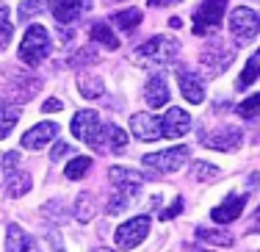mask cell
Instances as JSON below:
<instances>
[{
	"instance_id": "obj_1",
	"label": "cell",
	"mask_w": 260,
	"mask_h": 252,
	"mask_svg": "<svg viewBox=\"0 0 260 252\" xmlns=\"http://www.w3.org/2000/svg\"><path fill=\"white\" fill-rule=\"evenodd\" d=\"M180 53V42L172 36H152L150 42H144L141 47H136L133 61L141 67H166L177 58Z\"/></svg>"
},
{
	"instance_id": "obj_2",
	"label": "cell",
	"mask_w": 260,
	"mask_h": 252,
	"mask_svg": "<svg viewBox=\"0 0 260 252\" xmlns=\"http://www.w3.org/2000/svg\"><path fill=\"white\" fill-rule=\"evenodd\" d=\"M50 47H53L50 30L45 25H30L20 42V61L28 67H39L42 61L50 56Z\"/></svg>"
},
{
	"instance_id": "obj_3",
	"label": "cell",
	"mask_w": 260,
	"mask_h": 252,
	"mask_svg": "<svg viewBox=\"0 0 260 252\" xmlns=\"http://www.w3.org/2000/svg\"><path fill=\"white\" fill-rule=\"evenodd\" d=\"M70 128H72V136L91 144L94 150H105L108 147V141H105V125L100 122L97 111H78L72 116Z\"/></svg>"
},
{
	"instance_id": "obj_4",
	"label": "cell",
	"mask_w": 260,
	"mask_h": 252,
	"mask_svg": "<svg viewBox=\"0 0 260 252\" xmlns=\"http://www.w3.org/2000/svg\"><path fill=\"white\" fill-rule=\"evenodd\" d=\"M188 158V147H169V150H160V152H150L144 155V167L152 177L158 175H169V172H177Z\"/></svg>"
},
{
	"instance_id": "obj_5",
	"label": "cell",
	"mask_w": 260,
	"mask_h": 252,
	"mask_svg": "<svg viewBox=\"0 0 260 252\" xmlns=\"http://www.w3.org/2000/svg\"><path fill=\"white\" fill-rule=\"evenodd\" d=\"M230 30L238 45H249L252 39L260 34V17L257 11H252L249 6H238L230 11Z\"/></svg>"
},
{
	"instance_id": "obj_6",
	"label": "cell",
	"mask_w": 260,
	"mask_h": 252,
	"mask_svg": "<svg viewBox=\"0 0 260 252\" xmlns=\"http://www.w3.org/2000/svg\"><path fill=\"white\" fill-rule=\"evenodd\" d=\"M224 11H227V0H205V3H200V9L194 11V34L200 36L213 34L221 25V20H224Z\"/></svg>"
},
{
	"instance_id": "obj_7",
	"label": "cell",
	"mask_w": 260,
	"mask_h": 252,
	"mask_svg": "<svg viewBox=\"0 0 260 252\" xmlns=\"http://www.w3.org/2000/svg\"><path fill=\"white\" fill-rule=\"evenodd\" d=\"M147 233H150V216H133L130 222L116 227L114 244L119 249H133V247H139V244L147 238Z\"/></svg>"
},
{
	"instance_id": "obj_8",
	"label": "cell",
	"mask_w": 260,
	"mask_h": 252,
	"mask_svg": "<svg viewBox=\"0 0 260 252\" xmlns=\"http://www.w3.org/2000/svg\"><path fill=\"white\" fill-rule=\"evenodd\" d=\"M108 180L114 183L116 192L127 194V197H136L141 188V183H144V175H141L139 169H127V167H111L108 169Z\"/></svg>"
},
{
	"instance_id": "obj_9",
	"label": "cell",
	"mask_w": 260,
	"mask_h": 252,
	"mask_svg": "<svg viewBox=\"0 0 260 252\" xmlns=\"http://www.w3.org/2000/svg\"><path fill=\"white\" fill-rule=\"evenodd\" d=\"M130 133H133L139 141H158L164 139V131H160V119L152 114H133L130 116Z\"/></svg>"
},
{
	"instance_id": "obj_10",
	"label": "cell",
	"mask_w": 260,
	"mask_h": 252,
	"mask_svg": "<svg viewBox=\"0 0 260 252\" xmlns=\"http://www.w3.org/2000/svg\"><path fill=\"white\" fill-rule=\"evenodd\" d=\"M47 6H50V11H53L58 25H70V22H75L78 17L89 9L91 0H47Z\"/></svg>"
},
{
	"instance_id": "obj_11",
	"label": "cell",
	"mask_w": 260,
	"mask_h": 252,
	"mask_svg": "<svg viewBox=\"0 0 260 252\" xmlns=\"http://www.w3.org/2000/svg\"><path fill=\"white\" fill-rule=\"evenodd\" d=\"M241 141H244L241 128L224 125V128H219L213 136L205 139V147H210V150H219V152H235V150L241 147Z\"/></svg>"
},
{
	"instance_id": "obj_12",
	"label": "cell",
	"mask_w": 260,
	"mask_h": 252,
	"mask_svg": "<svg viewBox=\"0 0 260 252\" xmlns=\"http://www.w3.org/2000/svg\"><path fill=\"white\" fill-rule=\"evenodd\" d=\"M244 205H246V194H230L224 202H219V205L210 211V219H213L216 225H230L244 213Z\"/></svg>"
},
{
	"instance_id": "obj_13",
	"label": "cell",
	"mask_w": 260,
	"mask_h": 252,
	"mask_svg": "<svg viewBox=\"0 0 260 252\" xmlns=\"http://www.w3.org/2000/svg\"><path fill=\"white\" fill-rule=\"evenodd\" d=\"M200 61L208 67L210 72H224L227 67L233 64V50H230V47L221 45V39H219V42H210L205 50H202Z\"/></svg>"
},
{
	"instance_id": "obj_14",
	"label": "cell",
	"mask_w": 260,
	"mask_h": 252,
	"mask_svg": "<svg viewBox=\"0 0 260 252\" xmlns=\"http://www.w3.org/2000/svg\"><path fill=\"white\" fill-rule=\"evenodd\" d=\"M160 131L164 136L169 139H177V136H185L191 131V116L183 111V108H169L164 116H160Z\"/></svg>"
},
{
	"instance_id": "obj_15",
	"label": "cell",
	"mask_w": 260,
	"mask_h": 252,
	"mask_svg": "<svg viewBox=\"0 0 260 252\" xmlns=\"http://www.w3.org/2000/svg\"><path fill=\"white\" fill-rule=\"evenodd\" d=\"M55 136H58V125H55V122H39V125H34L25 136H22V147H25V150H42V147L50 144Z\"/></svg>"
},
{
	"instance_id": "obj_16",
	"label": "cell",
	"mask_w": 260,
	"mask_h": 252,
	"mask_svg": "<svg viewBox=\"0 0 260 252\" xmlns=\"http://www.w3.org/2000/svg\"><path fill=\"white\" fill-rule=\"evenodd\" d=\"M177 83H180V91L183 97L191 103V106H200L202 100H205V83H202V78L197 75V72H177Z\"/></svg>"
},
{
	"instance_id": "obj_17",
	"label": "cell",
	"mask_w": 260,
	"mask_h": 252,
	"mask_svg": "<svg viewBox=\"0 0 260 252\" xmlns=\"http://www.w3.org/2000/svg\"><path fill=\"white\" fill-rule=\"evenodd\" d=\"M144 100L150 108H164L169 103V83L164 75H152L144 86Z\"/></svg>"
},
{
	"instance_id": "obj_18",
	"label": "cell",
	"mask_w": 260,
	"mask_h": 252,
	"mask_svg": "<svg viewBox=\"0 0 260 252\" xmlns=\"http://www.w3.org/2000/svg\"><path fill=\"white\" fill-rule=\"evenodd\" d=\"M30 247H34V238L20 225H9V230H6V252H30Z\"/></svg>"
},
{
	"instance_id": "obj_19",
	"label": "cell",
	"mask_w": 260,
	"mask_h": 252,
	"mask_svg": "<svg viewBox=\"0 0 260 252\" xmlns=\"http://www.w3.org/2000/svg\"><path fill=\"white\" fill-rule=\"evenodd\" d=\"M17 122H20V106L0 100V139H9V133L14 131Z\"/></svg>"
},
{
	"instance_id": "obj_20",
	"label": "cell",
	"mask_w": 260,
	"mask_h": 252,
	"mask_svg": "<svg viewBox=\"0 0 260 252\" xmlns=\"http://www.w3.org/2000/svg\"><path fill=\"white\" fill-rule=\"evenodd\" d=\"M78 89H80V94H83L86 100H97V97H103L105 83H103V78H97V75H89V72H83V75L78 78Z\"/></svg>"
},
{
	"instance_id": "obj_21",
	"label": "cell",
	"mask_w": 260,
	"mask_h": 252,
	"mask_svg": "<svg viewBox=\"0 0 260 252\" xmlns=\"http://www.w3.org/2000/svg\"><path fill=\"white\" fill-rule=\"evenodd\" d=\"M197 238L213 244V247H230L233 244V236L227 230H219V227H197Z\"/></svg>"
},
{
	"instance_id": "obj_22",
	"label": "cell",
	"mask_w": 260,
	"mask_h": 252,
	"mask_svg": "<svg viewBox=\"0 0 260 252\" xmlns=\"http://www.w3.org/2000/svg\"><path fill=\"white\" fill-rule=\"evenodd\" d=\"M30 186H34V180H30L28 172H14V175H9V197H25L30 192Z\"/></svg>"
},
{
	"instance_id": "obj_23",
	"label": "cell",
	"mask_w": 260,
	"mask_h": 252,
	"mask_svg": "<svg viewBox=\"0 0 260 252\" xmlns=\"http://www.w3.org/2000/svg\"><path fill=\"white\" fill-rule=\"evenodd\" d=\"M91 39L100 42L108 50H116V47H119V39H116L114 30L108 28V22H94V25H91Z\"/></svg>"
},
{
	"instance_id": "obj_24",
	"label": "cell",
	"mask_w": 260,
	"mask_h": 252,
	"mask_svg": "<svg viewBox=\"0 0 260 252\" xmlns=\"http://www.w3.org/2000/svg\"><path fill=\"white\" fill-rule=\"evenodd\" d=\"M105 141H108V147L114 152H125L127 150V133L122 131L119 125H105Z\"/></svg>"
},
{
	"instance_id": "obj_25",
	"label": "cell",
	"mask_w": 260,
	"mask_h": 252,
	"mask_svg": "<svg viewBox=\"0 0 260 252\" xmlns=\"http://www.w3.org/2000/svg\"><path fill=\"white\" fill-rule=\"evenodd\" d=\"M75 219L78 222H91L94 219V197L89 192L78 194V202H75Z\"/></svg>"
},
{
	"instance_id": "obj_26",
	"label": "cell",
	"mask_w": 260,
	"mask_h": 252,
	"mask_svg": "<svg viewBox=\"0 0 260 252\" xmlns=\"http://www.w3.org/2000/svg\"><path fill=\"white\" fill-rule=\"evenodd\" d=\"M219 177V167L208 161H194L191 164V180H200V183H208V180H216Z\"/></svg>"
},
{
	"instance_id": "obj_27",
	"label": "cell",
	"mask_w": 260,
	"mask_h": 252,
	"mask_svg": "<svg viewBox=\"0 0 260 252\" xmlns=\"http://www.w3.org/2000/svg\"><path fill=\"white\" fill-rule=\"evenodd\" d=\"M89 169H91V158L80 155V158H72V161L67 164V167H64V175H67V180H80V177H83Z\"/></svg>"
},
{
	"instance_id": "obj_28",
	"label": "cell",
	"mask_w": 260,
	"mask_h": 252,
	"mask_svg": "<svg viewBox=\"0 0 260 252\" xmlns=\"http://www.w3.org/2000/svg\"><path fill=\"white\" fill-rule=\"evenodd\" d=\"M114 22H116L122 30H133V28H139V22H141V11H139V9L116 11V14H114Z\"/></svg>"
},
{
	"instance_id": "obj_29",
	"label": "cell",
	"mask_w": 260,
	"mask_h": 252,
	"mask_svg": "<svg viewBox=\"0 0 260 252\" xmlns=\"http://www.w3.org/2000/svg\"><path fill=\"white\" fill-rule=\"evenodd\" d=\"M11 34H14V22H11V9L0 6V50H3V47H9Z\"/></svg>"
},
{
	"instance_id": "obj_30",
	"label": "cell",
	"mask_w": 260,
	"mask_h": 252,
	"mask_svg": "<svg viewBox=\"0 0 260 252\" xmlns=\"http://www.w3.org/2000/svg\"><path fill=\"white\" fill-rule=\"evenodd\" d=\"M257 75H260L257 58H249V61H246V67H244V72H241V78L235 81V86H238V89H249V86L257 81Z\"/></svg>"
},
{
	"instance_id": "obj_31",
	"label": "cell",
	"mask_w": 260,
	"mask_h": 252,
	"mask_svg": "<svg viewBox=\"0 0 260 252\" xmlns=\"http://www.w3.org/2000/svg\"><path fill=\"white\" fill-rule=\"evenodd\" d=\"M130 200H133V197H127V194H122V192H114V197L105 202V211H108L111 216H114V213H122L130 205Z\"/></svg>"
},
{
	"instance_id": "obj_32",
	"label": "cell",
	"mask_w": 260,
	"mask_h": 252,
	"mask_svg": "<svg viewBox=\"0 0 260 252\" xmlns=\"http://www.w3.org/2000/svg\"><path fill=\"white\" fill-rule=\"evenodd\" d=\"M238 114L244 116V119H255V116H260V94H252L249 100H244L238 106Z\"/></svg>"
},
{
	"instance_id": "obj_33",
	"label": "cell",
	"mask_w": 260,
	"mask_h": 252,
	"mask_svg": "<svg viewBox=\"0 0 260 252\" xmlns=\"http://www.w3.org/2000/svg\"><path fill=\"white\" fill-rule=\"evenodd\" d=\"M42 6H45V0H22V3H20V20L25 22V20H30L34 14H39Z\"/></svg>"
},
{
	"instance_id": "obj_34",
	"label": "cell",
	"mask_w": 260,
	"mask_h": 252,
	"mask_svg": "<svg viewBox=\"0 0 260 252\" xmlns=\"http://www.w3.org/2000/svg\"><path fill=\"white\" fill-rule=\"evenodd\" d=\"M17 164H20V152H6L3 155V172L6 175H14Z\"/></svg>"
},
{
	"instance_id": "obj_35",
	"label": "cell",
	"mask_w": 260,
	"mask_h": 252,
	"mask_svg": "<svg viewBox=\"0 0 260 252\" xmlns=\"http://www.w3.org/2000/svg\"><path fill=\"white\" fill-rule=\"evenodd\" d=\"M97 58H100V56H97L91 47H83V50L78 53V58H72V64H94Z\"/></svg>"
},
{
	"instance_id": "obj_36",
	"label": "cell",
	"mask_w": 260,
	"mask_h": 252,
	"mask_svg": "<svg viewBox=\"0 0 260 252\" xmlns=\"http://www.w3.org/2000/svg\"><path fill=\"white\" fill-rule=\"evenodd\" d=\"M64 155H72V147H70V144H64V141H55V147H53L50 158H53V161H61Z\"/></svg>"
},
{
	"instance_id": "obj_37",
	"label": "cell",
	"mask_w": 260,
	"mask_h": 252,
	"mask_svg": "<svg viewBox=\"0 0 260 252\" xmlns=\"http://www.w3.org/2000/svg\"><path fill=\"white\" fill-rule=\"evenodd\" d=\"M180 211H183V200H180V197H177V200H175V205H169V208H166L164 213H160V219H164V222H169V219H175V216H177V213H180Z\"/></svg>"
},
{
	"instance_id": "obj_38",
	"label": "cell",
	"mask_w": 260,
	"mask_h": 252,
	"mask_svg": "<svg viewBox=\"0 0 260 252\" xmlns=\"http://www.w3.org/2000/svg\"><path fill=\"white\" fill-rule=\"evenodd\" d=\"M47 241L53 244V252H64V244H61V238L55 230H47Z\"/></svg>"
},
{
	"instance_id": "obj_39",
	"label": "cell",
	"mask_w": 260,
	"mask_h": 252,
	"mask_svg": "<svg viewBox=\"0 0 260 252\" xmlns=\"http://www.w3.org/2000/svg\"><path fill=\"white\" fill-rule=\"evenodd\" d=\"M61 108H64V103H61V100H55V97H50V100H47L45 106H42V111H45V114H50V111H61Z\"/></svg>"
},
{
	"instance_id": "obj_40",
	"label": "cell",
	"mask_w": 260,
	"mask_h": 252,
	"mask_svg": "<svg viewBox=\"0 0 260 252\" xmlns=\"http://www.w3.org/2000/svg\"><path fill=\"white\" fill-rule=\"evenodd\" d=\"M175 3H180V0H150L152 9H160V6H175Z\"/></svg>"
},
{
	"instance_id": "obj_41",
	"label": "cell",
	"mask_w": 260,
	"mask_h": 252,
	"mask_svg": "<svg viewBox=\"0 0 260 252\" xmlns=\"http://www.w3.org/2000/svg\"><path fill=\"white\" fill-rule=\"evenodd\" d=\"M94 252H105V249H94Z\"/></svg>"
},
{
	"instance_id": "obj_42",
	"label": "cell",
	"mask_w": 260,
	"mask_h": 252,
	"mask_svg": "<svg viewBox=\"0 0 260 252\" xmlns=\"http://www.w3.org/2000/svg\"><path fill=\"white\" fill-rule=\"evenodd\" d=\"M257 56H260V53H257Z\"/></svg>"
}]
</instances>
